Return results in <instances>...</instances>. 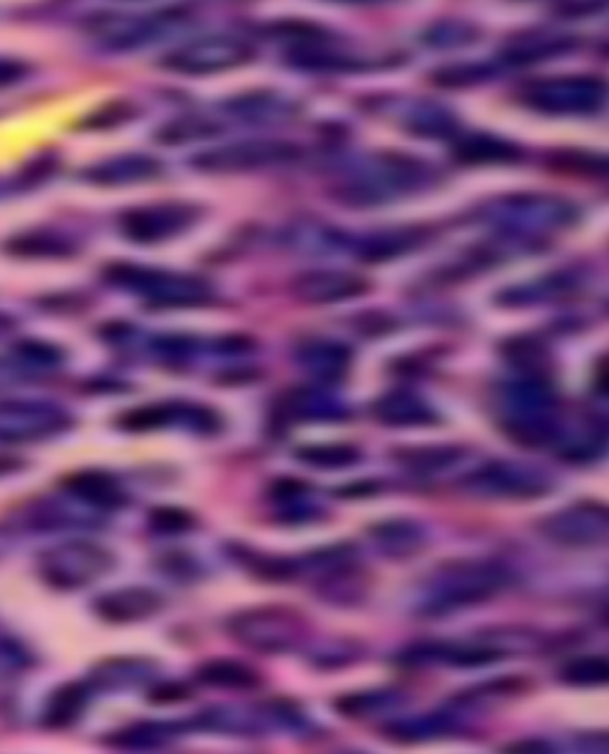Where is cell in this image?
I'll use <instances>...</instances> for the list:
<instances>
[{
    "label": "cell",
    "instance_id": "f1b7e54d",
    "mask_svg": "<svg viewBox=\"0 0 609 754\" xmlns=\"http://www.w3.org/2000/svg\"><path fill=\"white\" fill-rule=\"evenodd\" d=\"M284 417L288 419H339L345 414L343 404H339L331 396L324 393H317V390H294V393H288L284 398Z\"/></svg>",
    "mask_w": 609,
    "mask_h": 754
},
{
    "label": "cell",
    "instance_id": "d4e9b609",
    "mask_svg": "<svg viewBox=\"0 0 609 754\" xmlns=\"http://www.w3.org/2000/svg\"><path fill=\"white\" fill-rule=\"evenodd\" d=\"M196 680L202 686L222 690H255L263 686V676L253 666L239 659H210L196 669Z\"/></svg>",
    "mask_w": 609,
    "mask_h": 754
},
{
    "label": "cell",
    "instance_id": "d6a6232c",
    "mask_svg": "<svg viewBox=\"0 0 609 754\" xmlns=\"http://www.w3.org/2000/svg\"><path fill=\"white\" fill-rule=\"evenodd\" d=\"M217 132H220V126H217L212 120L198 118V114H186V118L171 120L163 129H159L157 141L165 143V146H171V143L174 146H179V143L210 138Z\"/></svg>",
    "mask_w": 609,
    "mask_h": 754
},
{
    "label": "cell",
    "instance_id": "83f0119b",
    "mask_svg": "<svg viewBox=\"0 0 609 754\" xmlns=\"http://www.w3.org/2000/svg\"><path fill=\"white\" fill-rule=\"evenodd\" d=\"M231 114H236L241 120L251 122H281L291 120L296 114V106L288 103L286 98H279L274 93H251L231 100L229 108Z\"/></svg>",
    "mask_w": 609,
    "mask_h": 754
},
{
    "label": "cell",
    "instance_id": "5bb4252c",
    "mask_svg": "<svg viewBox=\"0 0 609 754\" xmlns=\"http://www.w3.org/2000/svg\"><path fill=\"white\" fill-rule=\"evenodd\" d=\"M174 14H103L89 24L91 36L110 51L139 48L157 38Z\"/></svg>",
    "mask_w": 609,
    "mask_h": 754
},
{
    "label": "cell",
    "instance_id": "f546056e",
    "mask_svg": "<svg viewBox=\"0 0 609 754\" xmlns=\"http://www.w3.org/2000/svg\"><path fill=\"white\" fill-rule=\"evenodd\" d=\"M574 291V279L564 277V274H555V277H547L541 281H533L529 286H514L510 291H505L498 302L510 304V308H521V304L531 302H543V300H555L562 296H569Z\"/></svg>",
    "mask_w": 609,
    "mask_h": 754
},
{
    "label": "cell",
    "instance_id": "9c48e42d",
    "mask_svg": "<svg viewBox=\"0 0 609 754\" xmlns=\"http://www.w3.org/2000/svg\"><path fill=\"white\" fill-rule=\"evenodd\" d=\"M253 60L251 43L236 36H202L186 46L171 51L163 67L177 71V75H214V71H226L241 67Z\"/></svg>",
    "mask_w": 609,
    "mask_h": 754
},
{
    "label": "cell",
    "instance_id": "ffe728a7",
    "mask_svg": "<svg viewBox=\"0 0 609 754\" xmlns=\"http://www.w3.org/2000/svg\"><path fill=\"white\" fill-rule=\"evenodd\" d=\"M576 48V38L560 32H524L507 43L502 57L512 65H533Z\"/></svg>",
    "mask_w": 609,
    "mask_h": 754
},
{
    "label": "cell",
    "instance_id": "44dd1931",
    "mask_svg": "<svg viewBox=\"0 0 609 754\" xmlns=\"http://www.w3.org/2000/svg\"><path fill=\"white\" fill-rule=\"evenodd\" d=\"M351 362L353 353L336 341H310L298 351V365L322 384L343 379Z\"/></svg>",
    "mask_w": 609,
    "mask_h": 754
},
{
    "label": "cell",
    "instance_id": "d6986e66",
    "mask_svg": "<svg viewBox=\"0 0 609 754\" xmlns=\"http://www.w3.org/2000/svg\"><path fill=\"white\" fill-rule=\"evenodd\" d=\"M396 122L410 134L424 138H447L457 132L455 114L433 100H410V103L402 100Z\"/></svg>",
    "mask_w": 609,
    "mask_h": 754
},
{
    "label": "cell",
    "instance_id": "f6af8a7d",
    "mask_svg": "<svg viewBox=\"0 0 609 754\" xmlns=\"http://www.w3.org/2000/svg\"><path fill=\"white\" fill-rule=\"evenodd\" d=\"M607 0H557V12L562 18H586L605 10Z\"/></svg>",
    "mask_w": 609,
    "mask_h": 754
},
{
    "label": "cell",
    "instance_id": "484cf974",
    "mask_svg": "<svg viewBox=\"0 0 609 754\" xmlns=\"http://www.w3.org/2000/svg\"><path fill=\"white\" fill-rule=\"evenodd\" d=\"M86 702H89V688L81 684H65L57 686L51 698L46 700V707L41 712V723L51 731L69 729L81 719Z\"/></svg>",
    "mask_w": 609,
    "mask_h": 754
},
{
    "label": "cell",
    "instance_id": "9a60e30c",
    "mask_svg": "<svg viewBox=\"0 0 609 754\" xmlns=\"http://www.w3.org/2000/svg\"><path fill=\"white\" fill-rule=\"evenodd\" d=\"M291 291L300 302L308 304H331L353 300L369 291V281L357 277L353 271L339 269H317L304 271L294 279Z\"/></svg>",
    "mask_w": 609,
    "mask_h": 754
},
{
    "label": "cell",
    "instance_id": "6da1fadb",
    "mask_svg": "<svg viewBox=\"0 0 609 754\" xmlns=\"http://www.w3.org/2000/svg\"><path fill=\"white\" fill-rule=\"evenodd\" d=\"M436 181V171L427 163L408 155H381L362 163L336 186V196L345 206L372 208L424 191Z\"/></svg>",
    "mask_w": 609,
    "mask_h": 754
},
{
    "label": "cell",
    "instance_id": "e0dca14e",
    "mask_svg": "<svg viewBox=\"0 0 609 754\" xmlns=\"http://www.w3.org/2000/svg\"><path fill=\"white\" fill-rule=\"evenodd\" d=\"M163 165L151 155H118L84 169V177L98 186H132L157 179Z\"/></svg>",
    "mask_w": 609,
    "mask_h": 754
},
{
    "label": "cell",
    "instance_id": "4fadbf2b",
    "mask_svg": "<svg viewBox=\"0 0 609 754\" xmlns=\"http://www.w3.org/2000/svg\"><path fill=\"white\" fill-rule=\"evenodd\" d=\"M198 220V210L184 202H159L122 214V234L134 243H163L184 234Z\"/></svg>",
    "mask_w": 609,
    "mask_h": 754
},
{
    "label": "cell",
    "instance_id": "7dc6e473",
    "mask_svg": "<svg viewBox=\"0 0 609 754\" xmlns=\"http://www.w3.org/2000/svg\"><path fill=\"white\" fill-rule=\"evenodd\" d=\"M29 67L20 60H12V57H0V89H8V86L20 84L26 77Z\"/></svg>",
    "mask_w": 609,
    "mask_h": 754
},
{
    "label": "cell",
    "instance_id": "f907efd6",
    "mask_svg": "<svg viewBox=\"0 0 609 754\" xmlns=\"http://www.w3.org/2000/svg\"><path fill=\"white\" fill-rule=\"evenodd\" d=\"M331 3H345V5H379V3H388V0H331Z\"/></svg>",
    "mask_w": 609,
    "mask_h": 754
},
{
    "label": "cell",
    "instance_id": "ac0fdd59",
    "mask_svg": "<svg viewBox=\"0 0 609 754\" xmlns=\"http://www.w3.org/2000/svg\"><path fill=\"white\" fill-rule=\"evenodd\" d=\"M63 488L69 496L96 507V510H120L129 502L124 488L114 476L106 472H77L63 478Z\"/></svg>",
    "mask_w": 609,
    "mask_h": 754
},
{
    "label": "cell",
    "instance_id": "4dcf8cb0",
    "mask_svg": "<svg viewBox=\"0 0 609 754\" xmlns=\"http://www.w3.org/2000/svg\"><path fill=\"white\" fill-rule=\"evenodd\" d=\"M374 541L381 547H386L388 553H394L398 557H408L417 550H422L427 543V535L422 533L412 521H388V524L376 526Z\"/></svg>",
    "mask_w": 609,
    "mask_h": 754
},
{
    "label": "cell",
    "instance_id": "4316f807",
    "mask_svg": "<svg viewBox=\"0 0 609 754\" xmlns=\"http://www.w3.org/2000/svg\"><path fill=\"white\" fill-rule=\"evenodd\" d=\"M5 251L14 257H34V259H46V257H69L77 251V245L71 243V239L57 234V231H24V234L12 236L5 243Z\"/></svg>",
    "mask_w": 609,
    "mask_h": 754
},
{
    "label": "cell",
    "instance_id": "c3c4849f",
    "mask_svg": "<svg viewBox=\"0 0 609 754\" xmlns=\"http://www.w3.org/2000/svg\"><path fill=\"white\" fill-rule=\"evenodd\" d=\"M29 376V367H24L22 362H3L0 359V388H8L24 381Z\"/></svg>",
    "mask_w": 609,
    "mask_h": 754
},
{
    "label": "cell",
    "instance_id": "ee69618b",
    "mask_svg": "<svg viewBox=\"0 0 609 754\" xmlns=\"http://www.w3.org/2000/svg\"><path fill=\"white\" fill-rule=\"evenodd\" d=\"M136 114V108L124 103V100H112V103H106L103 108H98L91 118L84 120L86 129H112V126H120L124 122H129Z\"/></svg>",
    "mask_w": 609,
    "mask_h": 754
},
{
    "label": "cell",
    "instance_id": "7a4b0ae2",
    "mask_svg": "<svg viewBox=\"0 0 609 754\" xmlns=\"http://www.w3.org/2000/svg\"><path fill=\"white\" fill-rule=\"evenodd\" d=\"M103 279L110 286L146 298L157 308H186V304H202L210 300V286L198 277H186V274L120 263L110 265L103 271Z\"/></svg>",
    "mask_w": 609,
    "mask_h": 754
},
{
    "label": "cell",
    "instance_id": "603a6c76",
    "mask_svg": "<svg viewBox=\"0 0 609 754\" xmlns=\"http://www.w3.org/2000/svg\"><path fill=\"white\" fill-rule=\"evenodd\" d=\"M453 155L462 165H510L521 157V148L500 136L472 134L457 138Z\"/></svg>",
    "mask_w": 609,
    "mask_h": 754
},
{
    "label": "cell",
    "instance_id": "2e32d148",
    "mask_svg": "<svg viewBox=\"0 0 609 754\" xmlns=\"http://www.w3.org/2000/svg\"><path fill=\"white\" fill-rule=\"evenodd\" d=\"M163 607V596L151 588L112 590L93 602L96 614L108 623H136L155 617Z\"/></svg>",
    "mask_w": 609,
    "mask_h": 754
},
{
    "label": "cell",
    "instance_id": "3957f363",
    "mask_svg": "<svg viewBox=\"0 0 609 754\" xmlns=\"http://www.w3.org/2000/svg\"><path fill=\"white\" fill-rule=\"evenodd\" d=\"M484 217L510 234H541L574 224L576 208L557 196L514 193L486 202Z\"/></svg>",
    "mask_w": 609,
    "mask_h": 754
},
{
    "label": "cell",
    "instance_id": "ab89813d",
    "mask_svg": "<svg viewBox=\"0 0 609 754\" xmlns=\"http://www.w3.org/2000/svg\"><path fill=\"white\" fill-rule=\"evenodd\" d=\"M398 695L396 692H365V695H347V698L339 700V709L343 714L351 717H374L388 712V709L396 707Z\"/></svg>",
    "mask_w": 609,
    "mask_h": 754
},
{
    "label": "cell",
    "instance_id": "60d3db41",
    "mask_svg": "<svg viewBox=\"0 0 609 754\" xmlns=\"http://www.w3.org/2000/svg\"><path fill=\"white\" fill-rule=\"evenodd\" d=\"M148 674H151L148 666H143L141 669L139 659H118V662H108L103 666H98V669L93 672V678L98 686L112 688V686L132 684V680H139Z\"/></svg>",
    "mask_w": 609,
    "mask_h": 754
},
{
    "label": "cell",
    "instance_id": "7bdbcfd3",
    "mask_svg": "<svg viewBox=\"0 0 609 754\" xmlns=\"http://www.w3.org/2000/svg\"><path fill=\"white\" fill-rule=\"evenodd\" d=\"M18 357L24 367H57L63 362V351L51 343L24 341L18 345Z\"/></svg>",
    "mask_w": 609,
    "mask_h": 754
},
{
    "label": "cell",
    "instance_id": "7402d4cb",
    "mask_svg": "<svg viewBox=\"0 0 609 754\" xmlns=\"http://www.w3.org/2000/svg\"><path fill=\"white\" fill-rule=\"evenodd\" d=\"M374 417L386 426H427L439 419L431 404L408 390H394L374 402Z\"/></svg>",
    "mask_w": 609,
    "mask_h": 754
},
{
    "label": "cell",
    "instance_id": "681fc988",
    "mask_svg": "<svg viewBox=\"0 0 609 754\" xmlns=\"http://www.w3.org/2000/svg\"><path fill=\"white\" fill-rule=\"evenodd\" d=\"M14 326H18V319L0 312V336H5V333H10Z\"/></svg>",
    "mask_w": 609,
    "mask_h": 754
},
{
    "label": "cell",
    "instance_id": "52a82bcc",
    "mask_svg": "<svg viewBox=\"0 0 609 754\" xmlns=\"http://www.w3.org/2000/svg\"><path fill=\"white\" fill-rule=\"evenodd\" d=\"M298 155L300 148L291 141L251 138L202 151L193 157V167L208 174H243L294 163Z\"/></svg>",
    "mask_w": 609,
    "mask_h": 754
},
{
    "label": "cell",
    "instance_id": "b9f144b4",
    "mask_svg": "<svg viewBox=\"0 0 609 754\" xmlns=\"http://www.w3.org/2000/svg\"><path fill=\"white\" fill-rule=\"evenodd\" d=\"M151 529L157 533H186L196 529V517L179 507H157L151 512Z\"/></svg>",
    "mask_w": 609,
    "mask_h": 754
},
{
    "label": "cell",
    "instance_id": "cb8c5ba5",
    "mask_svg": "<svg viewBox=\"0 0 609 754\" xmlns=\"http://www.w3.org/2000/svg\"><path fill=\"white\" fill-rule=\"evenodd\" d=\"M424 229H388L379 234H369L357 243V257L365 263H384V259L398 257L419 248L427 241Z\"/></svg>",
    "mask_w": 609,
    "mask_h": 754
},
{
    "label": "cell",
    "instance_id": "8992f818",
    "mask_svg": "<svg viewBox=\"0 0 609 754\" xmlns=\"http://www.w3.org/2000/svg\"><path fill=\"white\" fill-rule=\"evenodd\" d=\"M605 100V81L588 75L535 79L521 91V103L543 114H596Z\"/></svg>",
    "mask_w": 609,
    "mask_h": 754
},
{
    "label": "cell",
    "instance_id": "30bf717a",
    "mask_svg": "<svg viewBox=\"0 0 609 754\" xmlns=\"http://www.w3.org/2000/svg\"><path fill=\"white\" fill-rule=\"evenodd\" d=\"M507 584V572L498 564L486 562H457L439 572V584L433 588V602L439 607H462L488 600Z\"/></svg>",
    "mask_w": 609,
    "mask_h": 754
},
{
    "label": "cell",
    "instance_id": "e575fe53",
    "mask_svg": "<svg viewBox=\"0 0 609 754\" xmlns=\"http://www.w3.org/2000/svg\"><path fill=\"white\" fill-rule=\"evenodd\" d=\"M492 77H496V69L486 63H457L441 67L431 75V79L443 89H467V86L486 84Z\"/></svg>",
    "mask_w": 609,
    "mask_h": 754
},
{
    "label": "cell",
    "instance_id": "277c9868",
    "mask_svg": "<svg viewBox=\"0 0 609 754\" xmlns=\"http://www.w3.org/2000/svg\"><path fill=\"white\" fill-rule=\"evenodd\" d=\"M114 569V555L91 541H69L41 553L36 572L55 590H79Z\"/></svg>",
    "mask_w": 609,
    "mask_h": 754
},
{
    "label": "cell",
    "instance_id": "bcb514c9",
    "mask_svg": "<svg viewBox=\"0 0 609 754\" xmlns=\"http://www.w3.org/2000/svg\"><path fill=\"white\" fill-rule=\"evenodd\" d=\"M29 657L22 647H18L10 641H0V669L3 672H14L26 666Z\"/></svg>",
    "mask_w": 609,
    "mask_h": 754
},
{
    "label": "cell",
    "instance_id": "5b68a950",
    "mask_svg": "<svg viewBox=\"0 0 609 754\" xmlns=\"http://www.w3.org/2000/svg\"><path fill=\"white\" fill-rule=\"evenodd\" d=\"M229 635L257 652H288L298 647L308 633L304 619L286 607L245 609L229 619Z\"/></svg>",
    "mask_w": 609,
    "mask_h": 754
},
{
    "label": "cell",
    "instance_id": "1f68e13d",
    "mask_svg": "<svg viewBox=\"0 0 609 754\" xmlns=\"http://www.w3.org/2000/svg\"><path fill=\"white\" fill-rule=\"evenodd\" d=\"M300 462L310 464L317 469H345L353 467L362 459V451L351 443H324V445H304L296 453Z\"/></svg>",
    "mask_w": 609,
    "mask_h": 754
},
{
    "label": "cell",
    "instance_id": "8fae6325",
    "mask_svg": "<svg viewBox=\"0 0 609 754\" xmlns=\"http://www.w3.org/2000/svg\"><path fill=\"white\" fill-rule=\"evenodd\" d=\"M547 541L564 547H596L609 535V512L600 502H576L545 517L539 524Z\"/></svg>",
    "mask_w": 609,
    "mask_h": 754
},
{
    "label": "cell",
    "instance_id": "74e56055",
    "mask_svg": "<svg viewBox=\"0 0 609 754\" xmlns=\"http://www.w3.org/2000/svg\"><path fill=\"white\" fill-rule=\"evenodd\" d=\"M478 38V29L462 20H443L433 24L424 41L433 48H462Z\"/></svg>",
    "mask_w": 609,
    "mask_h": 754
},
{
    "label": "cell",
    "instance_id": "7c38bea8",
    "mask_svg": "<svg viewBox=\"0 0 609 754\" xmlns=\"http://www.w3.org/2000/svg\"><path fill=\"white\" fill-rule=\"evenodd\" d=\"M464 488L474 496H500V498H535L550 490V476L539 467L512 462H490L474 472Z\"/></svg>",
    "mask_w": 609,
    "mask_h": 754
},
{
    "label": "cell",
    "instance_id": "f35d334b",
    "mask_svg": "<svg viewBox=\"0 0 609 754\" xmlns=\"http://www.w3.org/2000/svg\"><path fill=\"white\" fill-rule=\"evenodd\" d=\"M507 359L517 365L519 369H524L531 374V379H541L547 369V353L541 343L517 339L505 347Z\"/></svg>",
    "mask_w": 609,
    "mask_h": 754
},
{
    "label": "cell",
    "instance_id": "8d00e7d4",
    "mask_svg": "<svg viewBox=\"0 0 609 754\" xmlns=\"http://www.w3.org/2000/svg\"><path fill=\"white\" fill-rule=\"evenodd\" d=\"M550 165L564 174H578V177H607V157L598 153L562 151L550 157Z\"/></svg>",
    "mask_w": 609,
    "mask_h": 754
},
{
    "label": "cell",
    "instance_id": "ba28073f",
    "mask_svg": "<svg viewBox=\"0 0 609 754\" xmlns=\"http://www.w3.org/2000/svg\"><path fill=\"white\" fill-rule=\"evenodd\" d=\"M71 426V417L48 400L0 402V443H34L60 436Z\"/></svg>",
    "mask_w": 609,
    "mask_h": 754
},
{
    "label": "cell",
    "instance_id": "836d02e7",
    "mask_svg": "<svg viewBox=\"0 0 609 754\" xmlns=\"http://www.w3.org/2000/svg\"><path fill=\"white\" fill-rule=\"evenodd\" d=\"M459 455H462V447H455V445L402 447V451H396L398 462L408 464V467H412V469H422V472L451 467V464L457 462Z\"/></svg>",
    "mask_w": 609,
    "mask_h": 754
},
{
    "label": "cell",
    "instance_id": "d590c367",
    "mask_svg": "<svg viewBox=\"0 0 609 754\" xmlns=\"http://www.w3.org/2000/svg\"><path fill=\"white\" fill-rule=\"evenodd\" d=\"M607 669L609 664L605 657L598 655H586L576 657L562 666L560 678L564 684L578 686V688H593V686H605L607 684Z\"/></svg>",
    "mask_w": 609,
    "mask_h": 754
}]
</instances>
